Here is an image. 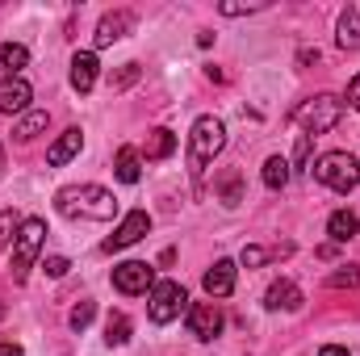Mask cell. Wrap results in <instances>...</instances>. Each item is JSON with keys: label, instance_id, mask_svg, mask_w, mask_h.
Instances as JSON below:
<instances>
[{"label": "cell", "instance_id": "obj_37", "mask_svg": "<svg viewBox=\"0 0 360 356\" xmlns=\"http://www.w3.org/2000/svg\"><path fill=\"white\" fill-rule=\"evenodd\" d=\"M0 319H4V302H0Z\"/></svg>", "mask_w": 360, "mask_h": 356}, {"label": "cell", "instance_id": "obj_22", "mask_svg": "<svg viewBox=\"0 0 360 356\" xmlns=\"http://www.w3.org/2000/svg\"><path fill=\"white\" fill-rule=\"evenodd\" d=\"M264 184L269 189H285L289 184V160H281V155L264 160Z\"/></svg>", "mask_w": 360, "mask_h": 356}, {"label": "cell", "instance_id": "obj_13", "mask_svg": "<svg viewBox=\"0 0 360 356\" xmlns=\"http://www.w3.org/2000/svg\"><path fill=\"white\" fill-rule=\"evenodd\" d=\"M80 147H84V134H80V130H63V134L51 143L46 164H51V168H63L68 160H76V155H80Z\"/></svg>", "mask_w": 360, "mask_h": 356}, {"label": "cell", "instance_id": "obj_11", "mask_svg": "<svg viewBox=\"0 0 360 356\" xmlns=\"http://www.w3.org/2000/svg\"><path fill=\"white\" fill-rule=\"evenodd\" d=\"M210 298H231L235 293V260H214V268L201 276Z\"/></svg>", "mask_w": 360, "mask_h": 356}, {"label": "cell", "instance_id": "obj_31", "mask_svg": "<svg viewBox=\"0 0 360 356\" xmlns=\"http://www.w3.org/2000/svg\"><path fill=\"white\" fill-rule=\"evenodd\" d=\"M42 268H46V276H63V272H68V268H72V265H68L63 256H51V260H46V265H42Z\"/></svg>", "mask_w": 360, "mask_h": 356}, {"label": "cell", "instance_id": "obj_32", "mask_svg": "<svg viewBox=\"0 0 360 356\" xmlns=\"http://www.w3.org/2000/svg\"><path fill=\"white\" fill-rule=\"evenodd\" d=\"M306 160H310V134L297 139V164H306Z\"/></svg>", "mask_w": 360, "mask_h": 356}, {"label": "cell", "instance_id": "obj_29", "mask_svg": "<svg viewBox=\"0 0 360 356\" xmlns=\"http://www.w3.org/2000/svg\"><path fill=\"white\" fill-rule=\"evenodd\" d=\"M264 256H269L264 248H243V265H248V268H260V265H264Z\"/></svg>", "mask_w": 360, "mask_h": 356}, {"label": "cell", "instance_id": "obj_8", "mask_svg": "<svg viewBox=\"0 0 360 356\" xmlns=\"http://www.w3.org/2000/svg\"><path fill=\"white\" fill-rule=\"evenodd\" d=\"M147 231H151V214H147V210H130V214L122 218V227H117V231H113V235H109L101 248H105V252H122V248L139 243Z\"/></svg>", "mask_w": 360, "mask_h": 356}, {"label": "cell", "instance_id": "obj_9", "mask_svg": "<svg viewBox=\"0 0 360 356\" xmlns=\"http://www.w3.org/2000/svg\"><path fill=\"white\" fill-rule=\"evenodd\" d=\"M222 331V314H218V306L214 302H193L188 306V336H197V340H214Z\"/></svg>", "mask_w": 360, "mask_h": 356}, {"label": "cell", "instance_id": "obj_12", "mask_svg": "<svg viewBox=\"0 0 360 356\" xmlns=\"http://www.w3.org/2000/svg\"><path fill=\"white\" fill-rule=\"evenodd\" d=\"M130 25H134V17H130L126 8L105 13V17H101V25H96V46H109V42L126 38V34H130Z\"/></svg>", "mask_w": 360, "mask_h": 356}, {"label": "cell", "instance_id": "obj_35", "mask_svg": "<svg viewBox=\"0 0 360 356\" xmlns=\"http://www.w3.org/2000/svg\"><path fill=\"white\" fill-rule=\"evenodd\" d=\"M0 356H21V348L17 344H0Z\"/></svg>", "mask_w": 360, "mask_h": 356}, {"label": "cell", "instance_id": "obj_30", "mask_svg": "<svg viewBox=\"0 0 360 356\" xmlns=\"http://www.w3.org/2000/svg\"><path fill=\"white\" fill-rule=\"evenodd\" d=\"M264 4H222V17H243V13H256Z\"/></svg>", "mask_w": 360, "mask_h": 356}, {"label": "cell", "instance_id": "obj_10", "mask_svg": "<svg viewBox=\"0 0 360 356\" xmlns=\"http://www.w3.org/2000/svg\"><path fill=\"white\" fill-rule=\"evenodd\" d=\"M30 96H34V89L21 76H4L0 80V113H25L30 109Z\"/></svg>", "mask_w": 360, "mask_h": 356}, {"label": "cell", "instance_id": "obj_26", "mask_svg": "<svg viewBox=\"0 0 360 356\" xmlns=\"http://www.w3.org/2000/svg\"><path fill=\"white\" fill-rule=\"evenodd\" d=\"M17 231H21L17 214H13V210H4V214H0V252L8 248V239H17Z\"/></svg>", "mask_w": 360, "mask_h": 356}, {"label": "cell", "instance_id": "obj_27", "mask_svg": "<svg viewBox=\"0 0 360 356\" xmlns=\"http://www.w3.org/2000/svg\"><path fill=\"white\" fill-rule=\"evenodd\" d=\"M92 314H96V306H92V302H80V306L72 310V331H84L92 323Z\"/></svg>", "mask_w": 360, "mask_h": 356}, {"label": "cell", "instance_id": "obj_5", "mask_svg": "<svg viewBox=\"0 0 360 356\" xmlns=\"http://www.w3.org/2000/svg\"><path fill=\"white\" fill-rule=\"evenodd\" d=\"M42 243H46V222H42V218H25L21 231H17V243H13V281H17V285L30 276V268L38 260Z\"/></svg>", "mask_w": 360, "mask_h": 356}, {"label": "cell", "instance_id": "obj_28", "mask_svg": "<svg viewBox=\"0 0 360 356\" xmlns=\"http://www.w3.org/2000/svg\"><path fill=\"white\" fill-rule=\"evenodd\" d=\"M222 197H226V205L239 201V172H231V177L222 180Z\"/></svg>", "mask_w": 360, "mask_h": 356}, {"label": "cell", "instance_id": "obj_18", "mask_svg": "<svg viewBox=\"0 0 360 356\" xmlns=\"http://www.w3.org/2000/svg\"><path fill=\"white\" fill-rule=\"evenodd\" d=\"M46 126H51V113H42V109H30V113H25L17 126H13V139H17V143H30V139H38Z\"/></svg>", "mask_w": 360, "mask_h": 356}, {"label": "cell", "instance_id": "obj_24", "mask_svg": "<svg viewBox=\"0 0 360 356\" xmlns=\"http://www.w3.org/2000/svg\"><path fill=\"white\" fill-rule=\"evenodd\" d=\"M356 285H360V268L356 265H344L340 272L327 276V289H356Z\"/></svg>", "mask_w": 360, "mask_h": 356}, {"label": "cell", "instance_id": "obj_34", "mask_svg": "<svg viewBox=\"0 0 360 356\" xmlns=\"http://www.w3.org/2000/svg\"><path fill=\"white\" fill-rule=\"evenodd\" d=\"M319 356H352L348 348H340V344H327V348H319Z\"/></svg>", "mask_w": 360, "mask_h": 356}, {"label": "cell", "instance_id": "obj_36", "mask_svg": "<svg viewBox=\"0 0 360 356\" xmlns=\"http://www.w3.org/2000/svg\"><path fill=\"white\" fill-rule=\"evenodd\" d=\"M0 177H4V143H0Z\"/></svg>", "mask_w": 360, "mask_h": 356}, {"label": "cell", "instance_id": "obj_23", "mask_svg": "<svg viewBox=\"0 0 360 356\" xmlns=\"http://www.w3.org/2000/svg\"><path fill=\"white\" fill-rule=\"evenodd\" d=\"M130 340V319L126 314H109V323H105V344H126Z\"/></svg>", "mask_w": 360, "mask_h": 356}, {"label": "cell", "instance_id": "obj_6", "mask_svg": "<svg viewBox=\"0 0 360 356\" xmlns=\"http://www.w3.org/2000/svg\"><path fill=\"white\" fill-rule=\"evenodd\" d=\"M184 302H188V293H184V285L180 281H160V285H151V323H172L180 319V310H184Z\"/></svg>", "mask_w": 360, "mask_h": 356}, {"label": "cell", "instance_id": "obj_1", "mask_svg": "<svg viewBox=\"0 0 360 356\" xmlns=\"http://www.w3.org/2000/svg\"><path fill=\"white\" fill-rule=\"evenodd\" d=\"M55 205L63 218H92V222L117 218V197L101 184H68V189H59Z\"/></svg>", "mask_w": 360, "mask_h": 356}, {"label": "cell", "instance_id": "obj_15", "mask_svg": "<svg viewBox=\"0 0 360 356\" xmlns=\"http://www.w3.org/2000/svg\"><path fill=\"white\" fill-rule=\"evenodd\" d=\"M327 235L335 239V243H348V239H356L360 235V218L352 210H335L331 218H327Z\"/></svg>", "mask_w": 360, "mask_h": 356}, {"label": "cell", "instance_id": "obj_25", "mask_svg": "<svg viewBox=\"0 0 360 356\" xmlns=\"http://www.w3.org/2000/svg\"><path fill=\"white\" fill-rule=\"evenodd\" d=\"M139 76H143V68H139V63H126L122 72H113V76H109V89H130Z\"/></svg>", "mask_w": 360, "mask_h": 356}, {"label": "cell", "instance_id": "obj_19", "mask_svg": "<svg viewBox=\"0 0 360 356\" xmlns=\"http://www.w3.org/2000/svg\"><path fill=\"white\" fill-rule=\"evenodd\" d=\"M25 63H30V51L21 42H0V72L4 76H21Z\"/></svg>", "mask_w": 360, "mask_h": 356}, {"label": "cell", "instance_id": "obj_17", "mask_svg": "<svg viewBox=\"0 0 360 356\" xmlns=\"http://www.w3.org/2000/svg\"><path fill=\"white\" fill-rule=\"evenodd\" d=\"M302 306V289L293 281H276L269 289V310H297Z\"/></svg>", "mask_w": 360, "mask_h": 356}, {"label": "cell", "instance_id": "obj_4", "mask_svg": "<svg viewBox=\"0 0 360 356\" xmlns=\"http://www.w3.org/2000/svg\"><path fill=\"white\" fill-rule=\"evenodd\" d=\"M314 180H323L327 189L335 193H352L360 184V160L348 151H327L319 164H314Z\"/></svg>", "mask_w": 360, "mask_h": 356}, {"label": "cell", "instance_id": "obj_16", "mask_svg": "<svg viewBox=\"0 0 360 356\" xmlns=\"http://www.w3.org/2000/svg\"><path fill=\"white\" fill-rule=\"evenodd\" d=\"M113 172H117L122 184H139V177H143V160H139V151H134V147H122L117 160H113Z\"/></svg>", "mask_w": 360, "mask_h": 356}, {"label": "cell", "instance_id": "obj_33", "mask_svg": "<svg viewBox=\"0 0 360 356\" xmlns=\"http://www.w3.org/2000/svg\"><path fill=\"white\" fill-rule=\"evenodd\" d=\"M348 101L360 109V76H352V84H348Z\"/></svg>", "mask_w": 360, "mask_h": 356}, {"label": "cell", "instance_id": "obj_21", "mask_svg": "<svg viewBox=\"0 0 360 356\" xmlns=\"http://www.w3.org/2000/svg\"><path fill=\"white\" fill-rule=\"evenodd\" d=\"M340 46L344 51H356L360 46V8H348L340 17Z\"/></svg>", "mask_w": 360, "mask_h": 356}, {"label": "cell", "instance_id": "obj_14", "mask_svg": "<svg viewBox=\"0 0 360 356\" xmlns=\"http://www.w3.org/2000/svg\"><path fill=\"white\" fill-rule=\"evenodd\" d=\"M96 72H101L96 55H92V51H80V55L72 59V89H76V92H92V84H96Z\"/></svg>", "mask_w": 360, "mask_h": 356}, {"label": "cell", "instance_id": "obj_20", "mask_svg": "<svg viewBox=\"0 0 360 356\" xmlns=\"http://www.w3.org/2000/svg\"><path fill=\"white\" fill-rule=\"evenodd\" d=\"M172 151H176V134H172V130L160 126V130L147 134V160H168Z\"/></svg>", "mask_w": 360, "mask_h": 356}, {"label": "cell", "instance_id": "obj_3", "mask_svg": "<svg viewBox=\"0 0 360 356\" xmlns=\"http://www.w3.org/2000/svg\"><path fill=\"white\" fill-rule=\"evenodd\" d=\"M340 117H344V101L331 96V92L310 96V101H302V105L293 109V122H297L306 134H327V130L340 126Z\"/></svg>", "mask_w": 360, "mask_h": 356}, {"label": "cell", "instance_id": "obj_2", "mask_svg": "<svg viewBox=\"0 0 360 356\" xmlns=\"http://www.w3.org/2000/svg\"><path fill=\"white\" fill-rule=\"evenodd\" d=\"M222 147H226V130H222V122H218V117H197V122H193V134H188V172H193L197 184H201L205 164H210Z\"/></svg>", "mask_w": 360, "mask_h": 356}, {"label": "cell", "instance_id": "obj_7", "mask_svg": "<svg viewBox=\"0 0 360 356\" xmlns=\"http://www.w3.org/2000/svg\"><path fill=\"white\" fill-rule=\"evenodd\" d=\"M151 285H155V268L147 265V260H126V265L113 268V289H117V293H126V298L147 293Z\"/></svg>", "mask_w": 360, "mask_h": 356}]
</instances>
